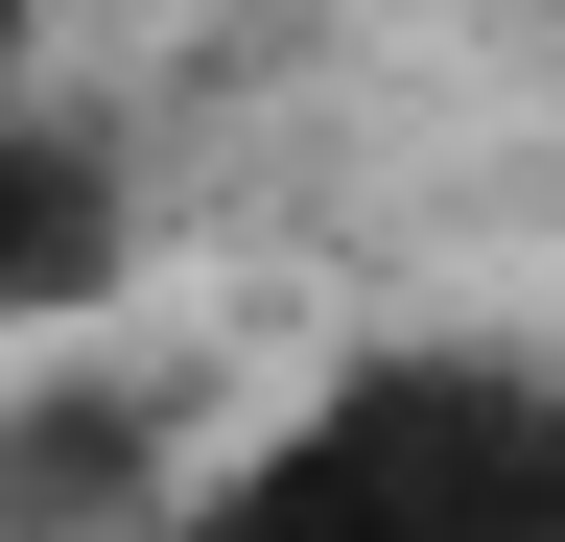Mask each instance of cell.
I'll use <instances>...</instances> for the list:
<instances>
[{"label": "cell", "instance_id": "3", "mask_svg": "<svg viewBox=\"0 0 565 542\" xmlns=\"http://www.w3.org/2000/svg\"><path fill=\"white\" fill-rule=\"evenodd\" d=\"M118 471H141V425H118V401L0 425V542H118Z\"/></svg>", "mask_w": 565, "mask_h": 542}, {"label": "cell", "instance_id": "1", "mask_svg": "<svg viewBox=\"0 0 565 542\" xmlns=\"http://www.w3.org/2000/svg\"><path fill=\"white\" fill-rule=\"evenodd\" d=\"M236 542H565V471H542L519 401L424 378V401H377V425H330Z\"/></svg>", "mask_w": 565, "mask_h": 542}, {"label": "cell", "instance_id": "2", "mask_svg": "<svg viewBox=\"0 0 565 542\" xmlns=\"http://www.w3.org/2000/svg\"><path fill=\"white\" fill-rule=\"evenodd\" d=\"M118 259V189H95V142H0V307H71Z\"/></svg>", "mask_w": 565, "mask_h": 542}]
</instances>
